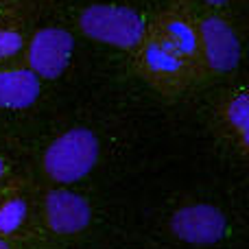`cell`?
<instances>
[{
	"label": "cell",
	"mask_w": 249,
	"mask_h": 249,
	"mask_svg": "<svg viewBox=\"0 0 249 249\" xmlns=\"http://www.w3.org/2000/svg\"><path fill=\"white\" fill-rule=\"evenodd\" d=\"M79 29L90 39L116 48H136L144 42V18L131 7L90 4L79 16Z\"/></svg>",
	"instance_id": "1"
},
{
	"label": "cell",
	"mask_w": 249,
	"mask_h": 249,
	"mask_svg": "<svg viewBox=\"0 0 249 249\" xmlns=\"http://www.w3.org/2000/svg\"><path fill=\"white\" fill-rule=\"evenodd\" d=\"M99 155V140L88 129H72L57 138L46 151V171L53 179L72 184L92 171Z\"/></svg>",
	"instance_id": "2"
},
{
	"label": "cell",
	"mask_w": 249,
	"mask_h": 249,
	"mask_svg": "<svg viewBox=\"0 0 249 249\" xmlns=\"http://www.w3.org/2000/svg\"><path fill=\"white\" fill-rule=\"evenodd\" d=\"M74 39L70 31L61 26H46L33 35L29 44V66L31 72L44 79H57L64 74L72 59Z\"/></svg>",
	"instance_id": "3"
},
{
	"label": "cell",
	"mask_w": 249,
	"mask_h": 249,
	"mask_svg": "<svg viewBox=\"0 0 249 249\" xmlns=\"http://www.w3.org/2000/svg\"><path fill=\"white\" fill-rule=\"evenodd\" d=\"M199 51L214 72H232L241 61L236 31L216 16H208L199 22Z\"/></svg>",
	"instance_id": "4"
},
{
	"label": "cell",
	"mask_w": 249,
	"mask_h": 249,
	"mask_svg": "<svg viewBox=\"0 0 249 249\" xmlns=\"http://www.w3.org/2000/svg\"><path fill=\"white\" fill-rule=\"evenodd\" d=\"M173 232L186 243L210 245L225 232V216L212 206H190L173 216Z\"/></svg>",
	"instance_id": "5"
},
{
	"label": "cell",
	"mask_w": 249,
	"mask_h": 249,
	"mask_svg": "<svg viewBox=\"0 0 249 249\" xmlns=\"http://www.w3.org/2000/svg\"><path fill=\"white\" fill-rule=\"evenodd\" d=\"M46 216L55 232L72 234L90 223V206L79 195L68 193V190H57L46 199Z\"/></svg>",
	"instance_id": "6"
},
{
	"label": "cell",
	"mask_w": 249,
	"mask_h": 249,
	"mask_svg": "<svg viewBox=\"0 0 249 249\" xmlns=\"http://www.w3.org/2000/svg\"><path fill=\"white\" fill-rule=\"evenodd\" d=\"M164 44L179 53L184 59L193 61L199 55V33L195 24L181 13H164L160 16L155 33Z\"/></svg>",
	"instance_id": "7"
},
{
	"label": "cell",
	"mask_w": 249,
	"mask_h": 249,
	"mask_svg": "<svg viewBox=\"0 0 249 249\" xmlns=\"http://www.w3.org/2000/svg\"><path fill=\"white\" fill-rule=\"evenodd\" d=\"M39 96V79L31 70H0V107L22 109Z\"/></svg>",
	"instance_id": "8"
},
{
	"label": "cell",
	"mask_w": 249,
	"mask_h": 249,
	"mask_svg": "<svg viewBox=\"0 0 249 249\" xmlns=\"http://www.w3.org/2000/svg\"><path fill=\"white\" fill-rule=\"evenodd\" d=\"M142 64L153 77L173 79L184 72L186 66H188V59H184L168 44H164L158 35L151 33V37H146L144 46H142Z\"/></svg>",
	"instance_id": "9"
},
{
	"label": "cell",
	"mask_w": 249,
	"mask_h": 249,
	"mask_svg": "<svg viewBox=\"0 0 249 249\" xmlns=\"http://www.w3.org/2000/svg\"><path fill=\"white\" fill-rule=\"evenodd\" d=\"M24 214H26V206L22 199H11L9 203H4L0 208V232L9 234L13 230H18L24 221Z\"/></svg>",
	"instance_id": "10"
},
{
	"label": "cell",
	"mask_w": 249,
	"mask_h": 249,
	"mask_svg": "<svg viewBox=\"0 0 249 249\" xmlns=\"http://www.w3.org/2000/svg\"><path fill=\"white\" fill-rule=\"evenodd\" d=\"M228 116L232 124H236L238 131L243 133V140H247V127H249V105H247V96L241 94L232 101L228 109Z\"/></svg>",
	"instance_id": "11"
},
{
	"label": "cell",
	"mask_w": 249,
	"mask_h": 249,
	"mask_svg": "<svg viewBox=\"0 0 249 249\" xmlns=\"http://www.w3.org/2000/svg\"><path fill=\"white\" fill-rule=\"evenodd\" d=\"M22 35L16 29H7V26H0V61L9 59V57L18 55L22 51Z\"/></svg>",
	"instance_id": "12"
},
{
	"label": "cell",
	"mask_w": 249,
	"mask_h": 249,
	"mask_svg": "<svg viewBox=\"0 0 249 249\" xmlns=\"http://www.w3.org/2000/svg\"><path fill=\"white\" fill-rule=\"evenodd\" d=\"M206 4H210V7H223V4L232 2V0H203Z\"/></svg>",
	"instance_id": "13"
},
{
	"label": "cell",
	"mask_w": 249,
	"mask_h": 249,
	"mask_svg": "<svg viewBox=\"0 0 249 249\" xmlns=\"http://www.w3.org/2000/svg\"><path fill=\"white\" fill-rule=\"evenodd\" d=\"M0 249H9V247H7V243H4V241H0Z\"/></svg>",
	"instance_id": "14"
},
{
	"label": "cell",
	"mask_w": 249,
	"mask_h": 249,
	"mask_svg": "<svg viewBox=\"0 0 249 249\" xmlns=\"http://www.w3.org/2000/svg\"><path fill=\"white\" fill-rule=\"evenodd\" d=\"M4 173V164H2V160H0V175Z\"/></svg>",
	"instance_id": "15"
}]
</instances>
